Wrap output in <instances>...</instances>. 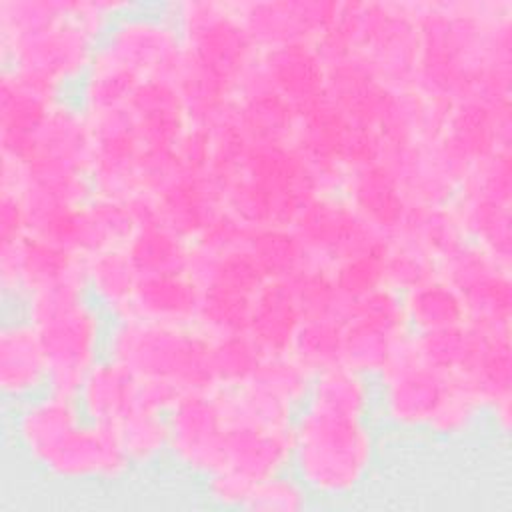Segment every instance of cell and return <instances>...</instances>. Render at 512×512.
I'll list each match as a JSON object with an SVG mask.
<instances>
[{
	"instance_id": "cell-51",
	"label": "cell",
	"mask_w": 512,
	"mask_h": 512,
	"mask_svg": "<svg viewBox=\"0 0 512 512\" xmlns=\"http://www.w3.org/2000/svg\"><path fill=\"white\" fill-rule=\"evenodd\" d=\"M68 0H0V44L42 32L66 16Z\"/></svg>"
},
{
	"instance_id": "cell-54",
	"label": "cell",
	"mask_w": 512,
	"mask_h": 512,
	"mask_svg": "<svg viewBox=\"0 0 512 512\" xmlns=\"http://www.w3.org/2000/svg\"><path fill=\"white\" fill-rule=\"evenodd\" d=\"M480 416H484L480 400L464 384L450 378L448 390L424 432L444 440L462 438L476 426Z\"/></svg>"
},
{
	"instance_id": "cell-32",
	"label": "cell",
	"mask_w": 512,
	"mask_h": 512,
	"mask_svg": "<svg viewBox=\"0 0 512 512\" xmlns=\"http://www.w3.org/2000/svg\"><path fill=\"white\" fill-rule=\"evenodd\" d=\"M202 288L186 272L140 276L128 316L166 324H194Z\"/></svg>"
},
{
	"instance_id": "cell-5",
	"label": "cell",
	"mask_w": 512,
	"mask_h": 512,
	"mask_svg": "<svg viewBox=\"0 0 512 512\" xmlns=\"http://www.w3.org/2000/svg\"><path fill=\"white\" fill-rule=\"evenodd\" d=\"M222 210L240 226H290L298 208L320 192L306 160L290 144L250 142L238 170L220 186Z\"/></svg>"
},
{
	"instance_id": "cell-59",
	"label": "cell",
	"mask_w": 512,
	"mask_h": 512,
	"mask_svg": "<svg viewBox=\"0 0 512 512\" xmlns=\"http://www.w3.org/2000/svg\"><path fill=\"white\" fill-rule=\"evenodd\" d=\"M184 394L176 384L166 380H138V406L166 414Z\"/></svg>"
},
{
	"instance_id": "cell-7",
	"label": "cell",
	"mask_w": 512,
	"mask_h": 512,
	"mask_svg": "<svg viewBox=\"0 0 512 512\" xmlns=\"http://www.w3.org/2000/svg\"><path fill=\"white\" fill-rule=\"evenodd\" d=\"M184 54L238 90L256 62L258 48L242 26L232 0L166 2Z\"/></svg>"
},
{
	"instance_id": "cell-34",
	"label": "cell",
	"mask_w": 512,
	"mask_h": 512,
	"mask_svg": "<svg viewBox=\"0 0 512 512\" xmlns=\"http://www.w3.org/2000/svg\"><path fill=\"white\" fill-rule=\"evenodd\" d=\"M304 406L334 416L370 418L376 406V382L344 364H336L314 374Z\"/></svg>"
},
{
	"instance_id": "cell-16",
	"label": "cell",
	"mask_w": 512,
	"mask_h": 512,
	"mask_svg": "<svg viewBox=\"0 0 512 512\" xmlns=\"http://www.w3.org/2000/svg\"><path fill=\"white\" fill-rule=\"evenodd\" d=\"M356 126L326 98L298 114L290 146L306 160L320 192H338L348 172V156Z\"/></svg>"
},
{
	"instance_id": "cell-30",
	"label": "cell",
	"mask_w": 512,
	"mask_h": 512,
	"mask_svg": "<svg viewBox=\"0 0 512 512\" xmlns=\"http://www.w3.org/2000/svg\"><path fill=\"white\" fill-rule=\"evenodd\" d=\"M76 400L88 422L114 428L138 406V378L116 360L104 356L82 380Z\"/></svg>"
},
{
	"instance_id": "cell-22",
	"label": "cell",
	"mask_w": 512,
	"mask_h": 512,
	"mask_svg": "<svg viewBox=\"0 0 512 512\" xmlns=\"http://www.w3.org/2000/svg\"><path fill=\"white\" fill-rule=\"evenodd\" d=\"M338 192L356 214L384 238L398 234L410 208L400 178L384 162H372L350 170Z\"/></svg>"
},
{
	"instance_id": "cell-27",
	"label": "cell",
	"mask_w": 512,
	"mask_h": 512,
	"mask_svg": "<svg viewBox=\"0 0 512 512\" xmlns=\"http://www.w3.org/2000/svg\"><path fill=\"white\" fill-rule=\"evenodd\" d=\"M478 330L470 362L452 380L480 400L486 416L494 408L512 406V330Z\"/></svg>"
},
{
	"instance_id": "cell-9",
	"label": "cell",
	"mask_w": 512,
	"mask_h": 512,
	"mask_svg": "<svg viewBox=\"0 0 512 512\" xmlns=\"http://www.w3.org/2000/svg\"><path fill=\"white\" fill-rule=\"evenodd\" d=\"M376 382V406L398 430H426L442 402L450 378L426 366L416 352L412 332L404 336Z\"/></svg>"
},
{
	"instance_id": "cell-6",
	"label": "cell",
	"mask_w": 512,
	"mask_h": 512,
	"mask_svg": "<svg viewBox=\"0 0 512 512\" xmlns=\"http://www.w3.org/2000/svg\"><path fill=\"white\" fill-rule=\"evenodd\" d=\"M210 338L194 324H166L138 316L108 324L104 356L138 380H166L180 390H214L208 368Z\"/></svg>"
},
{
	"instance_id": "cell-53",
	"label": "cell",
	"mask_w": 512,
	"mask_h": 512,
	"mask_svg": "<svg viewBox=\"0 0 512 512\" xmlns=\"http://www.w3.org/2000/svg\"><path fill=\"white\" fill-rule=\"evenodd\" d=\"M386 242L346 256L330 266V276L344 302L356 300L384 286V250Z\"/></svg>"
},
{
	"instance_id": "cell-41",
	"label": "cell",
	"mask_w": 512,
	"mask_h": 512,
	"mask_svg": "<svg viewBox=\"0 0 512 512\" xmlns=\"http://www.w3.org/2000/svg\"><path fill=\"white\" fill-rule=\"evenodd\" d=\"M410 332H428L466 322L460 292L440 276L402 294Z\"/></svg>"
},
{
	"instance_id": "cell-48",
	"label": "cell",
	"mask_w": 512,
	"mask_h": 512,
	"mask_svg": "<svg viewBox=\"0 0 512 512\" xmlns=\"http://www.w3.org/2000/svg\"><path fill=\"white\" fill-rule=\"evenodd\" d=\"M262 356V350L248 336V332L210 338L208 368L214 390L248 382Z\"/></svg>"
},
{
	"instance_id": "cell-21",
	"label": "cell",
	"mask_w": 512,
	"mask_h": 512,
	"mask_svg": "<svg viewBox=\"0 0 512 512\" xmlns=\"http://www.w3.org/2000/svg\"><path fill=\"white\" fill-rule=\"evenodd\" d=\"M82 420L76 396L46 388L18 404L14 416L16 444L34 466L42 468Z\"/></svg>"
},
{
	"instance_id": "cell-35",
	"label": "cell",
	"mask_w": 512,
	"mask_h": 512,
	"mask_svg": "<svg viewBox=\"0 0 512 512\" xmlns=\"http://www.w3.org/2000/svg\"><path fill=\"white\" fill-rule=\"evenodd\" d=\"M140 274L126 248H110L86 258V288L90 298L110 318L130 312Z\"/></svg>"
},
{
	"instance_id": "cell-15",
	"label": "cell",
	"mask_w": 512,
	"mask_h": 512,
	"mask_svg": "<svg viewBox=\"0 0 512 512\" xmlns=\"http://www.w3.org/2000/svg\"><path fill=\"white\" fill-rule=\"evenodd\" d=\"M72 280L86 282V258L82 254L36 236L0 244V288L4 298L22 302L40 288Z\"/></svg>"
},
{
	"instance_id": "cell-58",
	"label": "cell",
	"mask_w": 512,
	"mask_h": 512,
	"mask_svg": "<svg viewBox=\"0 0 512 512\" xmlns=\"http://www.w3.org/2000/svg\"><path fill=\"white\" fill-rule=\"evenodd\" d=\"M28 236L26 210L18 190L0 188V244L18 242Z\"/></svg>"
},
{
	"instance_id": "cell-26",
	"label": "cell",
	"mask_w": 512,
	"mask_h": 512,
	"mask_svg": "<svg viewBox=\"0 0 512 512\" xmlns=\"http://www.w3.org/2000/svg\"><path fill=\"white\" fill-rule=\"evenodd\" d=\"M292 426H228L224 464L220 468L232 470L252 486L268 476L290 470L294 452Z\"/></svg>"
},
{
	"instance_id": "cell-56",
	"label": "cell",
	"mask_w": 512,
	"mask_h": 512,
	"mask_svg": "<svg viewBox=\"0 0 512 512\" xmlns=\"http://www.w3.org/2000/svg\"><path fill=\"white\" fill-rule=\"evenodd\" d=\"M294 294L298 298L304 318L338 316L344 320L346 302L338 294L330 268L320 264H310L294 278H290Z\"/></svg>"
},
{
	"instance_id": "cell-46",
	"label": "cell",
	"mask_w": 512,
	"mask_h": 512,
	"mask_svg": "<svg viewBox=\"0 0 512 512\" xmlns=\"http://www.w3.org/2000/svg\"><path fill=\"white\" fill-rule=\"evenodd\" d=\"M114 432L132 468H144L168 456V418L162 412L136 406L114 426Z\"/></svg>"
},
{
	"instance_id": "cell-39",
	"label": "cell",
	"mask_w": 512,
	"mask_h": 512,
	"mask_svg": "<svg viewBox=\"0 0 512 512\" xmlns=\"http://www.w3.org/2000/svg\"><path fill=\"white\" fill-rule=\"evenodd\" d=\"M142 78L98 48L86 76L78 84V104L84 112H102L128 104Z\"/></svg>"
},
{
	"instance_id": "cell-17",
	"label": "cell",
	"mask_w": 512,
	"mask_h": 512,
	"mask_svg": "<svg viewBox=\"0 0 512 512\" xmlns=\"http://www.w3.org/2000/svg\"><path fill=\"white\" fill-rule=\"evenodd\" d=\"M40 470L62 482H114L124 478L132 464L114 428L84 418Z\"/></svg>"
},
{
	"instance_id": "cell-2",
	"label": "cell",
	"mask_w": 512,
	"mask_h": 512,
	"mask_svg": "<svg viewBox=\"0 0 512 512\" xmlns=\"http://www.w3.org/2000/svg\"><path fill=\"white\" fill-rule=\"evenodd\" d=\"M20 304L46 350L48 390L76 396L90 368L104 358L110 318L78 280L40 288Z\"/></svg>"
},
{
	"instance_id": "cell-37",
	"label": "cell",
	"mask_w": 512,
	"mask_h": 512,
	"mask_svg": "<svg viewBox=\"0 0 512 512\" xmlns=\"http://www.w3.org/2000/svg\"><path fill=\"white\" fill-rule=\"evenodd\" d=\"M124 248L140 276L186 272L190 266L192 244L158 220L138 224Z\"/></svg>"
},
{
	"instance_id": "cell-52",
	"label": "cell",
	"mask_w": 512,
	"mask_h": 512,
	"mask_svg": "<svg viewBox=\"0 0 512 512\" xmlns=\"http://www.w3.org/2000/svg\"><path fill=\"white\" fill-rule=\"evenodd\" d=\"M254 296L202 290L194 326L208 338L248 332Z\"/></svg>"
},
{
	"instance_id": "cell-49",
	"label": "cell",
	"mask_w": 512,
	"mask_h": 512,
	"mask_svg": "<svg viewBox=\"0 0 512 512\" xmlns=\"http://www.w3.org/2000/svg\"><path fill=\"white\" fill-rule=\"evenodd\" d=\"M312 378V370H308L290 352H282L264 354L248 382H254L256 386L300 410L308 400Z\"/></svg>"
},
{
	"instance_id": "cell-19",
	"label": "cell",
	"mask_w": 512,
	"mask_h": 512,
	"mask_svg": "<svg viewBox=\"0 0 512 512\" xmlns=\"http://www.w3.org/2000/svg\"><path fill=\"white\" fill-rule=\"evenodd\" d=\"M394 96L396 90L356 56L326 64V100L356 128L378 134L392 110Z\"/></svg>"
},
{
	"instance_id": "cell-14",
	"label": "cell",
	"mask_w": 512,
	"mask_h": 512,
	"mask_svg": "<svg viewBox=\"0 0 512 512\" xmlns=\"http://www.w3.org/2000/svg\"><path fill=\"white\" fill-rule=\"evenodd\" d=\"M436 140L468 168L494 152L512 150V100L450 102Z\"/></svg>"
},
{
	"instance_id": "cell-20",
	"label": "cell",
	"mask_w": 512,
	"mask_h": 512,
	"mask_svg": "<svg viewBox=\"0 0 512 512\" xmlns=\"http://www.w3.org/2000/svg\"><path fill=\"white\" fill-rule=\"evenodd\" d=\"M252 68L298 114L326 98V64L314 44L260 50Z\"/></svg>"
},
{
	"instance_id": "cell-23",
	"label": "cell",
	"mask_w": 512,
	"mask_h": 512,
	"mask_svg": "<svg viewBox=\"0 0 512 512\" xmlns=\"http://www.w3.org/2000/svg\"><path fill=\"white\" fill-rule=\"evenodd\" d=\"M48 388V358L40 332L22 314L0 330V390L18 404Z\"/></svg>"
},
{
	"instance_id": "cell-18",
	"label": "cell",
	"mask_w": 512,
	"mask_h": 512,
	"mask_svg": "<svg viewBox=\"0 0 512 512\" xmlns=\"http://www.w3.org/2000/svg\"><path fill=\"white\" fill-rule=\"evenodd\" d=\"M94 160V134L78 102L62 98L40 128L26 168L58 170L90 176Z\"/></svg>"
},
{
	"instance_id": "cell-57",
	"label": "cell",
	"mask_w": 512,
	"mask_h": 512,
	"mask_svg": "<svg viewBox=\"0 0 512 512\" xmlns=\"http://www.w3.org/2000/svg\"><path fill=\"white\" fill-rule=\"evenodd\" d=\"M308 488L292 470L278 472L256 482L242 510L250 512H300L310 500Z\"/></svg>"
},
{
	"instance_id": "cell-29",
	"label": "cell",
	"mask_w": 512,
	"mask_h": 512,
	"mask_svg": "<svg viewBox=\"0 0 512 512\" xmlns=\"http://www.w3.org/2000/svg\"><path fill=\"white\" fill-rule=\"evenodd\" d=\"M138 224L140 220L130 200L94 194L78 206L66 246L84 258L102 250L124 248Z\"/></svg>"
},
{
	"instance_id": "cell-50",
	"label": "cell",
	"mask_w": 512,
	"mask_h": 512,
	"mask_svg": "<svg viewBox=\"0 0 512 512\" xmlns=\"http://www.w3.org/2000/svg\"><path fill=\"white\" fill-rule=\"evenodd\" d=\"M438 276V262L414 242L392 236L384 250V286L406 294Z\"/></svg>"
},
{
	"instance_id": "cell-8",
	"label": "cell",
	"mask_w": 512,
	"mask_h": 512,
	"mask_svg": "<svg viewBox=\"0 0 512 512\" xmlns=\"http://www.w3.org/2000/svg\"><path fill=\"white\" fill-rule=\"evenodd\" d=\"M100 48L142 80H172L182 64L184 46L166 4H136L106 30Z\"/></svg>"
},
{
	"instance_id": "cell-25",
	"label": "cell",
	"mask_w": 512,
	"mask_h": 512,
	"mask_svg": "<svg viewBox=\"0 0 512 512\" xmlns=\"http://www.w3.org/2000/svg\"><path fill=\"white\" fill-rule=\"evenodd\" d=\"M154 220L190 244L222 214L220 192L210 176L180 174L154 196Z\"/></svg>"
},
{
	"instance_id": "cell-3",
	"label": "cell",
	"mask_w": 512,
	"mask_h": 512,
	"mask_svg": "<svg viewBox=\"0 0 512 512\" xmlns=\"http://www.w3.org/2000/svg\"><path fill=\"white\" fill-rule=\"evenodd\" d=\"M292 430L290 470L312 496H348L366 482L378 448L370 418L334 416L302 406Z\"/></svg>"
},
{
	"instance_id": "cell-4",
	"label": "cell",
	"mask_w": 512,
	"mask_h": 512,
	"mask_svg": "<svg viewBox=\"0 0 512 512\" xmlns=\"http://www.w3.org/2000/svg\"><path fill=\"white\" fill-rule=\"evenodd\" d=\"M134 2L68 0L66 16L32 36L0 44L2 68L40 78L62 92L86 76L108 26Z\"/></svg>"
},
{
	"instance_id": "cell-11",
	"label": "cell",
	"mask_w": 512,
	"mask_h": 512,
	"mask_svg": "<svg viewBox=\"0 0 512 512\" xmlns=\"http://www.w3.org/2000/svg\"><path fill=\"white\" fill-rule=\"evenodd\" d=\"M168 456L186 472L210 476L224 464L228 424L214 390H188L166 412Z\"/></svg>"
},
{
	"instance_id": "cell-1",
	"label": "cell",
	"mask_w": 512,
	"mask_h": 512,
	"mask_svg": "<svg viewBox=\"0 0 512 512\" xmlns=\"http://www.w3.org/2000/svg\"><path fill=\"white\" fill-rule=\"evenodd\" d=\"M414 88L444 102L512 100V0H418Z\"/></svg>"
},
{
	"instance_id": "cell-42",
	"label": "cell",
	"mask_w": 512,
	"mask_h": 512,
	"mask_svg": "<svg viewBox=\"0 0 512 512\" xmlns=\"http://www.w3.org/2000/svg\"><path fill=\"white\" fill-rule=\"evenodd\" d=\"M396 236H402L430 256L444 258L456 246H460L466 236L460 224V218L454 206H424V204H410L404 222Z\"/></svg>"
},
{
	"instance_id": "cell-13",
	"label": "cell",
	"mask_w": 512,
	"mask_h": 512,
	"mask_svg": "<svg viewBox=\"0 0 512 512\" xmlns=\"http://www.w3.org/2000/svg\"><path fill=\"white\" fill-rule=\"evenodd\" d=\"M64 92L40 78L2 68L0 74V160L24 164L34 140Z\"/></svg>"
},
{
	"instance_id": "cell-10",
	"label": "cell",
	"mask_w": 512,
	"mask_h": 512,
	"mask_svg": "<svg viewBox=\"0 0 512 512\" xmlns=\"http://www.w3.org/2000/svg\"><path fill=\"white\" fill-rule=\"evenodd\" d=\"M290 228L300 238L310 262L326 268L388 240L372 230L340 192H318L308 198Z\"/></svg>"
},
{
	"instance_id": "cell-55",
	"label": "cell",
	"mask_w": 512,
	"mask_h": 512,
	"mask_svg": "<svg viewBox=\"0 0 512 512\" xmlns=\"http://www.w3.org/2000/svg\"><path fill=\"white\" fill-rule=\"evenodd\" d=\"M460 196L512 204V150H500L474 162L456 198Z\"/></svg>"
},
{
	"instance_id": "cell-38",
	"label": "cell",
	"mask_w": 512,
	"mask_h": 512,
	"mask_svg": "<svg viewBox=\"0 0 512 512\" xmlns=\"http://www.w3.org/2000/svg\"><path fill=\"white\" fill-rule=\"evenodd\" d=\"M228 426L282 428L292 426L298 410L254 382L214 390Z\"/></svg>"
},
{
	"instance_id": "cell-47",
	"label": "cell",
	"mask_w": 512,
	"mask_h": 512,
	"mask_svg": "<svg viewBox=\"0 0 512 512\" xmlns=\"http://www.w3.org/2000/svg\"><path fill=\"white\" fill-rule=\"evenodd\" d=\"M344 320L338 316L304 318L296 330L290 354L314 374L342 364Z\"/></svg>"
},
{
	"instance_id": "cell-40",
	"label": "cell",
	"mask_w": 512,
	"mask_h": 512,
	"mask_svg": "<svg viewBox=\"0 0 512 512\" xmlns=\"http://www.w3.org/2000/svg\"><path fill=\"white\" fill-rule=\"evenodd\" d=\"M246 248L268 280H290L310 258L290 226H260L246 232Z\"/></svg>"
},
{
	"instance_id": "cell-36",
	"label": "cell",
	"mask_w": 512,
	"mask_h": 512,
	"mask_svg": "<svg viewBox=\"0 0 512 512\" xmlns=\"http://www.w3.org/2000/svg\"><path fill=\"white\" fill-rule=\"evenodd\" d=\"M452 206L466 240L480 246L502 266L512 268V204L460 196Z\"/></svg>"
},
{
	"instance_id": "cell-12",
	"label": "cell",
	"mask_w": 512,
	"mask_h": 512,
	"mask_svg": "<svg viewBox=\"0 0 512 512\" xmlns=\"http://www.w3.org/2000/svg\"><path fill=\"white\" fill-rule=\"evenodd\" d=\"M258 50L316 44L336 18L340 0H232Z\"/></svg>"
},
{
	"instance_id": "cell-43",
	"label": "cell",
	"mask_w": 512,
	"mask_h": 512,
	"mask_svg": "<svg viewBox=\"0 0 512 512\" xmlns=\"http://www.w3.org/2000/svg\"><path fill=\"white\" fill-rule=\"evenodd\" d=\"M408 334H396L384 326L358 318H344L342 364L376 380L388 364L396 344Z\"/></svg>"
},
{
	"instance_id": "cell-28",
	"label": "cell",
	"mask_w": 512,
	"mask_h": 512,
	"mask_svg": "<svg viewBox=\"0 0 512 512\" xmlns=\"http://www.w3.org/2000/svg\"><path fill=\"white\" fill-rule=\"evenodd\" d=\"M236 118L254 144H290L298 112L282 96L270 90L260 76L250 68V72L240 82L234 94Z\"/></svg>"
},
{
	"instance_id": "cell-45",
	"label": "cell",
	"mask_w": 512,
	"mask_h": 512,
	"mask_svg": "<svg viewBox=\"0 0 512 512\" xmlns=\"http://www.w3.org/2000/svg\"><path fill=\"white\" fill-rule=\"evenodd\" d=\"M478 336L480 330L468 322L428 332H412L418 358L448 378L458 376L466 368L478 344Z\"/></svg>"
},
{
	"instance_id": "cell-24",
	"label": "cell",
	"mask_w": 512,
	"mask_h": 512,
	"mask_svg": "<svg viewBox=\"0 0 512 512\" xmlns=\"http://www.w3.org/2000/svg\"><path fill=\"white\" fill-rule=\"evenodd\" d=\"M144 150H170L190 126L186 104L168 78H146L126 104Z\"/></svg>"
},
{
	"instance_id": "cell-33",
	"label": "cell",
	"mask_w": 512,
	"mask_h": 512,
	"mask_svg": "<svg viewBox=\"0 0 512 512\" xmlns=\"http://www.w3.org/2000/svg\"><path fill=\"white\" fill-rule=\"evenodd\" d=\"M188 272L202 290L254 296L268 280L252 254L242 244L228 248H204L192 244Z\"/></svg>"
},
{
	"instance_id": "cell-31",
	"label": "cell",
	"mask_w": 512,
	"mask_h": 512,
	"mask_svg": "<svg viewBox=\"0 0 512 512\" xmlns=\"http://www.w3.org/2000/svg\"><path fill=\"white\" fill-rule=\"evenodd\" d=\"M304 316L290 280H266L254 294L248 336L262 354L290 352Z\"/></svg>"
},
{
	"instance_id": "cell-44",
	"label": "cell",
	"mask_w": 512,
	"mask_h": 512,
	"mask_svg": "<svg viewBox=\"0 0 512 512\" xmlns=\"http://www.w3.org/2000/svg\"><path fill=\"white\" fill-rule=\"evenodd\" d=\"M466 322L482 330H512V270L498 268L460 292Z\"/></svg>"
}]
</instances>
